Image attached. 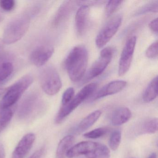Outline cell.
<instances>
[{"instance_id":"obj_5","label":"cell","mask_w":158,"mask_h":158,"mask_svg":"<svg viewBox=\"0 0 158 158\" xmlns=\"http://www.w3.org/2000/svg\"><path fill=\"white\" fill-rule=\"evenodd\" d=\"M39 79L42 90L48 95H56L61 88L60 77L53 66L49 65L43 68L40 73Z\"/></svg>"},{"instance_id":"obj_18","label":"cell","mask_w":158,"mask_h":158,"mask_svg":"<svg viewBox=\"0 0 158 158\" xmlns=\"http://www.w3.org/2000/svg\"><path fill=\"white\" fill-rule=\"evenodd\" d=\"M102 112L100 110H96L86 116L80 122L76 128V132L81 133L91 127L100 117Z\"/></svg>"},{"instance_id":"obj_24","label":"cell","mask_w":158,"mask_h":158,"mask_svg":"<svg viewBox=\"0 0 158 158\" xmlns=\"http://www.w3.org/2000/svg\"><path fill=\"white\" fill-rule=\"evenodd\" d=\"M158 11V1H154L147 3L139 8L135 14V16L142 15L148 13H157Z\"/></svg>"},{"instance_id":"obj_23","label":"cell","mask_w":158,"mask_h":158,"mask_svg":"<svg viewBox=\"0 0 158 158\" xmlns=\"http://www.w3.org/2000/svg\"><path fill=\"white\" fill-rule=\"evenodd\" d=\"M110 152L104 144L98 143L94 152L87 158H110Z\"/></svg>"},{"instance_id":"obj_30","label":"cell","mask_w":158,"mask_h":158,"mask_svg":"<svg viewBox=\"0 0 158 158\" xmlns=\"http://www.w3.org/2000/svg\"><path fill=\"white\" fill-rule=\"evenodd\" d=\"M15 2L13 0H2L0 1V7L5 11L13 10L15 8Z\"/></svg>"},{"instance_id":"obj_12","label":"cell","mask_w":158,"mask_h":158,"mask_svg":"<svg viewBox=\"0 0 158 158\" xmlns=\"http://www.w3.org/2000/svg\"><path fill=\"white\" fill-rule=\"evenodd\" d=\"M77 2L66 1L64 2L56 12L52 20V26L54 27L60 26L70 16L75 7Z\"/></svg>"},{"instance_id":"obj_32","label":"cell","mask_w":158,"mask_h":158,"mask_svg":"<svg viewBox=\"0 0 158 158\" xmlns=\"http://www.w3.org/2000/svg\"><path fill=\"white\" fill-rule=\"evenodd\" d=\"M44 152V148H41L36 151L28 158H41Z\"/></svg>"},{"instance_id":"obj_22","label":"cell","mask_w":158,"mask_h":158,"mask_svg":"<svg viewBox=\"0 0 158 158\" xmlns=\"http://www.w3.org/2000/svg\"><path fill=\"white\" fill-rule=\"evenodd\" d=\"M14 113V109L13 107L6 109L0 108V133L10 123Z\"/></svg>"},{"instance_id":"obj_4","label":"cell","mask_w":158,"mask_h":158,"mask_svg":"<svg viewBox=\"0 0 158 158\" xmlns=\"http://www.w3.org/2000/svg\"><path fill=\"white\" fill-rule=\"evenodd\" d=\"M97 87L98 84L96 83L88 84L84 86L76 96H74L73 99L68 104L61 106L55 117V123L56 124L61 123L72 112L93 94Z\"/></svg>"},{"instance_id":"obj_35","label":"cell","mask_w":158,"mask_h":158,"mask_svg":"<svg viewBox=\"0 0 158 158\" xmlns=\"http://www.w3.org/2000/svg\"><path fill=\"white\" fill-rule=\"evenodd\" d=\"M7 89L4 88H0V97L3 95L6 92Z\"/></svg>"},{"instance_id":"obj_16","label":"cell","mask_w":158,"mask_h":158,"mask_svg":"<svg viewBox=\"0 0 158 158\" xmlns=\"http://www.w3.org/2000/svg\"><path fill=\"white\" fill-rule=\"evenodd\" d=\"M35 139V136L33 133L24 136L15 149L12 158H24L32 148Z\"/></svg>"},{"instance_id":"obj_3","label":"cell","mask_w":158,"mask_h":158,"mask_svg":"<svg viewBox=\"0 0 158 158\" xmlns=\"http://www.w3.org/2000/svg\"><path fill=\"white\" fill-rule=\"evenodd\" d=\"M33 82V77L31 75H26L20 78L7 89L0 102V108L13 107Z\"/></svg>"},{"instance_id":"obj_1","label":"cell","mask_w":158,"mask_h":158,"mask_svg":"<svg viewBox=\"0 0 158 158\" xmlns=\"http://www.w3.org/2000/svg\"><path fill=\"white\" fill-rule=\"evenodd\" d=\"M88 54L83 45L72 49L65 59L64 65L71 81L76 83L84 77L87 66Z\"/></svg>"},{"instance_id":"obj_34","label":"cell","mask_w":158,"mask_h":158,"mask_svg":"<svg viewBox=\"0 0 158 158\" xmlns=\"http://www.w3.org/2000/svg\"><path fill=\"white\" fill-rule=\"evenodd\" d=\"M4 43L2 39H0V54L4 51Z\"/></svg>"},{"instance_id":"obj_31","label":"cell","mask_w":158,"mask_h":158,"mask_svg":"<svg viewBox=\"0 0 158 158\" xmlns=\"http://www.w3.org/2000/svg\"><path fill=\"white\" fill-rule=\"evenodd\" d=\"M149 27L152 32L156 34H158V18L153 19L149 23Z\"/></svg>"},{"instance_id":"obj_8","label":"cell","mask_w":158,"mask_h":158,"mask_svg":"<svg viewBox=\"0 0 158 158\" xmlns=\"http://www.w3.org/2000/svg\"><path fill=\"white\" fill-rule=\"evenodd\" d=\"M136 43V37L133 36L129 38L121 53L118 65V74L120 76L124 75L129 70L134 55Z\"/></svg>"},{"instance_id":"obj_37","label":"cell","mask_w":158,"mask_h":158,"mask_svg":"<svg viewBox=\"0 0 158 158\" xmlns=\"http://www.w3.org/2000/svg\"><path fill=\"white\" fill-rule=\"evenodd\" d=\"M3 19V17H2V15L0 13V22H1Z\"/></svg>"},{"instance_id":"obj_6","label":"cell","mask_w":158,"mask_h":158,"mask_svg":"<svg viewBox=\"0 0 158 158\" xmlns=\"http://www.w3.org/2000/svg\"><path fill=\"white\" fill-rule=\"evenodd\" d=\"M114 49L112 47L103 48L100 52V55L93 64L85 76L84 83H86L100 75L107 68L112 60Z\"/></svg>"},{"instance_id":"obj_2","label":"cell","mask_w":158,"mask_h":158,"mask_svg":"<svg viewBox=\"0 0 158 158\" xmlns=\"http://www.w3.org/2000/svg\"><path fill=\"white\" fill-rule=\"evenodd\" d=\"M33 16L28 10L12 19L4 29L2 39L4 43L13 44L20 40L28 30Z\"/></svg>"},{"instance_id":"obj_14","label":"cell","mask_w":158,"mask_h":158,"mask_svg":"<svg viewBox=\"0 0 158 158\" xmlns=\"http://www.w3.org/2000/svg\"><path fill=\"white\" fill-rule=\"evenodd\" d=\"M89 8L86 5H81L75 16V27L78 35L83 36L86 32L89 23Z\"/></svg>"},{"instance_id":"obj_36","label":"cell","mask_w":158,"mask_h":158,"mask_svg":"<svg viewBox=\"0 0 158 158\" xmlns=\"http://www.w3.org/2000/svg\"><path fill=\"white\" fill-rule=\"evenodd\" d=\"M148 158H157V154L156 152H152L149 155Z\"/></svg>"},{"instance_id":"obj_9","label":"cell","mask_w":158,"mask_h":158,"mask_svg":"<svg viewBox=\"0 0 158 158\" xmlns=\"http://www.w3.org/2000/svg\"><path fill=\"white\" fill-rule=\"evenodd\" d=\"M41 104L39 94L36 92L28 94L22 101L19 106L18 115L21 119H26L37 109Z\"/></svg>"},{"instance_id":"obj_17","label":"cell","mask_w":158,"mask_h":158,"mask_svg":"<svg viewBox=\"0 0 158 158\" xmlns=\"http://www.w3.org/2000/svg\"><path fill=\"white\" fill-rule=\"evenodd\" d=\"M132 116L131 111L127 107H122L115 110L111 117L112 124L119 126L127 123Z\"/></svg>"},{"instance_id":"obj_28","label":"cell","mask_w":158,"mask_h":158,"mask_svg":"<svg viewBox=\"0 0 158 158\" xmlns=\"http://www.w3.org/2000/svg\"><path fill=\"white\" fill-rule=\"evenodd\" d=\"M158 40H156L150 45L146 52V56L149 59H155L158 57Z\"/></svg>"},{"instance_id":"obj_33","label":"cell","mask_w":158,"mask_h":158,"mask_svg":"<svg viewBox=\"0 0 158 158\" xmlns=\"http://www.w3.org/2000/svg\"><path fill=\"white\" fill-rule=\"evenodd\" d=\"M0 158H5V149L1 143H0Z\"/></svg>"},{"instance_id":"obj_29","label":"cell","mask_w":158,"mask_h":158,"mask_svg":"<svg viewBox=\"0 0 158 158\" xmlns=\"http://www.w3.org/2000/svg\"><path fill=\"white\" fill-rule=\"evenodd\" d=\"M75 90L73 88L69 87L64 92L61 100V106L68 104L73 99L74 96Z\"/></svg>"},{"instance_id":"obj_19","label":"cell","mask_w":158,"mask_h":158,"mask_svg":"<svg viewBox=\"0 0 158 158\" xmlns=\"http://www.w3.org/2000/svg\"><path fill=\"white\" fill-rule=\"evenodd\" d=\"M75 137L72 135H68L64 137L59 142L56 151L57 158H65L66 153L73 147L75 141Z\"/></svg>"},{"instance_id":"obj_10","label":"cell","mask_w":158,"mask_h":158,"mask_svg":"<svg viewBox=\"0 0 158 158\" xmlns=\"http://www.w3.org/2000/svg\"><path fill=\"white\" fill-rule=\"evenodd\" d=\"M54 48L48 45H41L34 49L29 55L30 62L36 66H43L54 53Z\"/></svg>"},{"instance_id":"obj_15","label":"cell","mask_w":158,"mask_h":158,"mask_svg":"<svg viewBox=\"0 0 158 158\" xmlns=\"http://www.w3.org/2000/svg\"><path fill=\"white\" fill-rule=\"evenodd\" d=\"M98 142L83 141L73 146L66 153V157L73 158L80 155H85L87 158L94 151Z\"/></svg>"},{"instance_id":"obj_20","label":"cell","mask_w":158,"mask_h":158,"mask_svg":"<svg viewBox=\"0 0 158 158\" xmlns=\"http://www.w3.org/2000/svg\"><path fill=\"white\" fill-rule=\"evenodd\" d=\"M158 96V76H156L150 82L142 96L143 101L146 103L151 102Z\"/></svg>"},{"instance_id":"obj_27","label":"cell","mask_w":158,"mask_h":158,"mask_svg":"<svg viewBox=\"0 0 158 158\" xmlns=\"http://www.w3.org/2000/svg\"><path fill=\"white\" fill-rule=\"evenodd\" d=\"M123 1H108L105 8V14L106 17L111 16L123 4Z\"/></svg>"},{"instance_id":"obj_7","label":"cell","mask_w":158,"mask_h":158,"mask_svg":"<svg viewBox=\"0 0 158 158\" xmlns=\"http://www.w3.org/2000/svg\"><path fill=\"white\" fill-rule=\"evenodd\" d=\"M123 16L115 15L110 19L101 29L96 39V44L98 48L104 47L118 31L122 24Z\"/></svg>"},{"instance_id":"obj_11","label":"cell","mask_w":158,"mask_h":158,"mask_svg":"<svg viewBox=\"0 0 158 158\" xmlns=\"http://www.w3.org/2000/svg\"><path fill=\"white\" fill-rule=\"evenodd\" d=\"M14 70L13 56L9 52L3 51L0 54V83L10 78Z\"/></svg>"},{"instance_id":"obj_21","label":"cell","mask_w":158,"mask_h":158,"mask_svg":"<svg viewBox=\"0 0 158 158\" xmlns=\"http://www.w3.org/2000/svg\"><path fill=\"white\" fill-rule=\"evenodd\" d=\"M158 121L156 117L149 118L143 121L138 127L139 135L154 134L158 130Z\"/></svg>"},{"instance_id":"obj_25","label":"cell","mask_w":158,"mask_h":158,"mask_svg":"<svg viewBox=\"0 0 158 158\" xmlns=\"http://www.w3.org/2000/svg\"><path fill=\"white\" fill-rule=\"evenodd\" d=\"M122 139V133L121 130L116 129L112 133L109 141V147L111 149L115 151L118 148Z\"/></svg>"},{"instance_id":"obj_26","label":"cell","mask_w":158,"mask_h":158,"mask_svg":"<svg viewBox=\"0 0 158 158\" xmlns=\"http://www.w3.org/2000/svg\"><path fill=\"white\" fill-rule=\"evenodd\" d=\"M108 131L109 129L107 127H98L85 133L84 134V136L86 138L96 139L105 135L107 134Z\"/></svg>"},{"instance_id":"obj_13","label":"cell","mask_w":158,"mask_h":158,"mask_svg":"<svg viewBox=\"0 0 158 158\" xmlns=\"http://www.w3.org/2000/svg\"><path fill=\"white\" fill-rule=\"evenodd\" d=\"M126 81L115 80L111 81L102 87L93 96V100H97L104 97L119 93L126 86Z\"/></svg>"}]
</instances>
